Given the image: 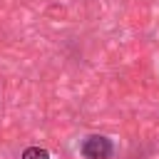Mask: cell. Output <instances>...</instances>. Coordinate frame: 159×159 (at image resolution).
Returning <instances> with one entry per match:
<instances>
[{"label": "cell", "instance_id": "2", "mask_svg": "<svg viewBox=\"0 0 159 159\" xmlns=\"http://www.w3.org/2000/svg\"><path fill=\"white\" fill-rule=\"evenodd\" d=\"M20 159H50V152L42 149V147H27Z\"/></svg>", "mask_w": 159, "mask_h": 159}, {"label": "cell", "instance_id": "1", "mask_svg": "<svg viewBox=\"0 0 159 159\" xmlns=\"http://www.w3.org/2000/svg\"><path fill=\"white\" fill-rule=\"evenodd\" d=\"M80 154L84 159H112L114 154V142L104 134H89L80 144Z\"/></svg>", "mask_w": 159, "mask_h": 159}]
</instances>
